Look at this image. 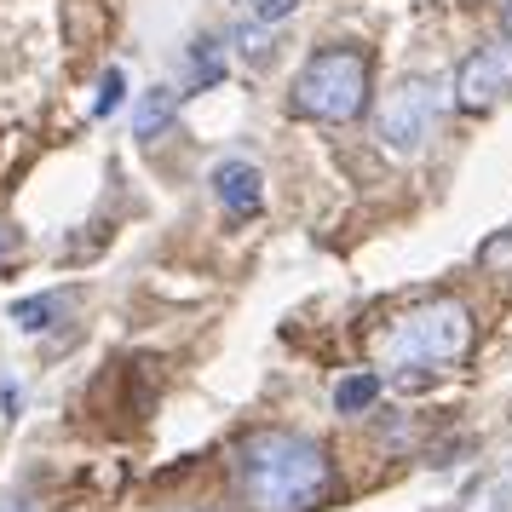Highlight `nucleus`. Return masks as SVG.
<instances>
[{
	"label": "nucleus",
	"mask_w": 512,
	"mask_h": 512,
	"mask_svg": "<svg viewBox=\"0 0 512 512\" xmlns=\"http://www.w3.org/2000/svg\"><path fill=\"white\" fill-rule=\"evenodd\" d=\"M443 81L438 75H403L392 93L380 98V116H374V139L397 150V156H415L420 144L432 139V127L443 116Z\"/></svg>",
	"instance_id": "20e7f679"
},
{
	"label": "nucleus",
	"mask_w": 512,
	"mask_h": 512,
	"mask_svg": "<svg viewBox=\"0 0 512 512\" xmlns=\"http://www.w3.org/2000/svg\"><path fill=\"white\" fill-rule=\"evenodd\" d=\"M236 484L259 512H311L328 489V455L305 432H248L236 443Z\"/></svg>",
	"instance_id": "f257e3e1"
},
{
	"label": "nucleus",
	"mask_w": 512,
	"mask_h": 512,
	"mask_svg": "<svg viewBox=\"0 0 512 512\" xmlns=\"http://www.w3.org/2000/svg\"><path fill=\"white\" fill-rule=\"evenodd\" d=\"M213 196H219L231 213H259V202H265V179H259L254 162H219L213 167Z\"/></svg>",
	"instance_id": "423d86ee"
},
{
	"label": "nucleus",
	"mask_w": 512,
	"mask_h": 512,
	"mask_svg": "<svg viewBox=\"0 0 512 512\" xmlns=\"http://www.w3.org/2000/svg\"><path fill=\"white\" fill-rule=\"evenodd\" d=\"M58 294H35V300H18L12 305V323L24 328V334H41V328H52V317H58Z\"/></svg>",
	"instance_id": "1a4fd4ad"
},
{
	"label": "nucleus",
	"mask_w": 512,
	"mask_h": 512,
	"mask_svg": "<svg viewBox=\"0 0 512 512\" xmlns=\"http://www.w3.org/2000/svg\"><path fill=\"white\" fill-rule=\"evenodd\" d=\"M369 104V58L357 47H323L294 75V116L305 121H351Z\"/></svg>",
	"instance_id": "7ed1b4c3"
},
{
	"label": "nucleus",
	"mask_w": 512,
	"mask_h": 512,
	"mask_svg": "<svg viewBox=\"0 0 512 512\" xmlns=\"http://www.w3.org/2000/svg\"><path fill=\"white\" fill-rule=\"evenodd\" d=\"M190 75H196L202 87H213V81L225 75V58H219V47H213V41H196V47H190Z\"/></svg>",
	"instance_id": "9b49d317"
},
{
	"label": "nucleus",
	"mask_w": 512,
	"mask_h": 512,
	"mask_svg": "<svg viewBox=\"0 0 512 512\" xmlns=\"http://www.w3.org/2000/svg\"><path fill=\"white\" fill-rule=\"evenodd\" d=\"M236 6H248V18H259V24H277V18H288L300 0H236Z\"/></svg>",
	"instance_id": "ddd939ff"
},
{
	"label": "nucleus",
	"mask_w": 512,
	"mask_h": 512,
	"mask_svg": "<svg viewBox=\"0 0 512 512\" xmlns=\"http://www.w3.org/2000/svg\"><path fill=\"white\" fill-rule=\"evenodd\" d=\"M512 93V35L489 41L455 70V104L461 110H495Z\"/></svg>",
	"instance_id": "39448f33"
},
{
	"label": "nucleus",
	"mask_w": 512,
	"mask_h": 512,
	"mask_svg": "<svg viewBox=\"0 0 512 512\" xmlns=\"http://www.w3.org/2000/svg\"><path fill=\"white\" fill-rule=\"evenodd\" d=\"M0 512H35V507H24V501H0Z\"/></svg>",
	"instance_id": "4468645a"
},
{
	"label": "nucleus",
	"mask_w": 512,
	"mask_h": 512,
	"mask_svg": "<svg viewBox=\"0 0 512 512\" xmlns=\"http://www.w3.org/2000/svg\"><path fill=\"white\" fill-rule=\"evenodd\" d=\"M472 346V317H466L461 300H432L403 311L392 328H386V363L392 369H438V363H455Z\"/></svg>",
	"instance_id": "f03ea898"
},
{
	"label": "nucleus",
	"mask_w": 512,
	"mask_h": 512,
	"mask_svg": "<svg viewBox=\"0 0 512 512\" xmlns=\"http://www.w3.org/2000/svg\"><path fill=\"white\" fill-rule=\"evenodd\" d=\"M173 110H179V93H173V87H156V93L139 104V116H133V139H156L167 121H173Z\"/></svg>",
	"instance_id": "0eeeda50"
},
{
	"label": "nucleus",
	"mask_w": 512,
	"mask_h": 512,
	"mask_svg": "<svg viewBox=\"0 0 512 512\" xmlns=\"http://www.w3.org/2000/svg\"><path fill=\"white\" fill-rule=\"evenodd\" d=\"M374 397H380V374H369V369L346 374V380L334 386V409H340V415H363Z\"/></svg>",
	"instance_id": "6e6552de"
},
{
	"label": "nucleus",
	"mask_w": 512,
	"mask_h": 512,
	"mask_svg": "<svg viewBox=\"0 0 512 512\" xmlns=\"http://www.w3.org/2000/svg\"><path fill=\"white\" fill-rule=\"evenodd\" d=\"M507 501H512V472H507V478H489V484L472 495V507H466V512H501Z\"/></svg>",
	"instance_id": "f8f14e48"
},
{
	"label": "nucleus",
	"mask_w": 512,
	"mask_h": 512,
	"mask_svg": "<svg viewBox=\"0 0 512 512\" xmlns=\"http://www.w3.org/2000/svg\"><path fill=\"white\" fill-rule=\"evenodd\" d=\"M127 104V75L121 70H104L98 75V98H93V116H116Z\"/></svg>",
	"instance_id": "9d476101"
}]
</instances>
